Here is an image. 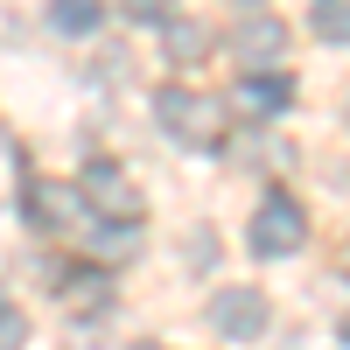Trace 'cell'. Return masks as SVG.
Instances as JSON below:
<instances>
[{"instance_id":"6da1fadb","label":"cell","mask_w":350,"mask_h":350,"mask_svg":"<svg viewBox=\"0 0 350 350\" xmlns=\"http://www.w3.org/2000/svg\"><path fill=\"white\" fill-rule=\"evenodd\" d=\"M154 120H161V133L175 140V148H224V105L211 98V92H189V84H161L154 92Z\"/></svg>"},{"instance_id":"7a4b0ae2","label":"cell","mask_w":350,"mask_h":350,"mask_svg":"<svg viewBox=\"0 0 350 350\" xmlns=\"http://www.w3.org/2000/svg\"><path fill=\"white\" fill-rule=\"evenodd\" d=\"M245 245H252L259 259H287V252H301V245H308V211H301L287 189L259 196V211L245 217Z\"/></svg>"},{"instance_id":"3957f363","label":"cell","mask_w":350,"mask_h":350,"mask_svg":"<svg viewBox=\"0 0 350 350\" xmlns=\"http://www.w3.org/2000/svg\"><path fill=\"white\" fill-rule=\"evenodd\" d=\"M92 203H84V189H70V183H49V175H36V183L21 189V217L28 224H42V231H64V224H77Z\"/></svg>"},{"instance_id":"277c9868","label":"cell","mask_w":350,"mask_h":350,"mask_svg":"<svg viewBox=\"0 0 350 350\" xmlns=\"http://www.w3.org/2000/svg\"><path fill=\"white\" fill-rule=\"evenodd\" d=\"M211 329L231 336V343H252L259 329H267V295H259V287H224V295L211 301Z\"/></svg>"},{"instance_id":"5b68a950","label":"cell","mask_w":350,"mask_h":350,"mask_svg":"<svg viewBox=\"0 0 350 350\" xmlns=\"http://www.w3.org/2000/svg\"><path fill=\"white\" fill-rule=\"evenodd\" d=\"M77 189H84V203H92L98 217H140V196H133V183H126L120 161H92Z\"/></svg>"},{"instance_id":"8992f818","label":"cell","mask_w":350,"mask_h":350,"mask_svg":"<svg viewBox=\"0 0 350 350\" xmlns=\"http://www.w3.org/2000/svg\"><path fill=\"white\" fill-rule=\"evenodd\" d=\"M287 98H295V84L280 70H245L239 77V105L245 112H287Z\"/></svg>"},{"instance_id":"52a82bcc","label":"cell","mask_w":350,"mask_h":350,"mask_svg":"<svg viewBox=\"0 0 350 350\" xmlns=\"http://www.w3.org/2000/svg\"><path fill=\"white\" fill-rule=\"evenodd\" d=\"M280 49H287V28H280L273 14H252V21H239V56H245V64H273Z\"/></svg>"},{"instance_id":"ba28073f","label":"cell","mask_w":350,"mask_h":350,"mask_svg":"<svg viewBox=\"0 0 350 350\" xmlns=\"http://www.w3.org/2000/svg\"><path fill=\"white\" fill-rule=\"evenodd\" d=\"M161 42H168L175 64H203V56H211V28H203V21H183V14H168V21H161Z\"/></svg>"},{"instance_id":"9c48e42d","label":"cell","mask_w":350,"mask_h":350,"mask_svg":"<svg viewBox=\"0 0 350 350\" xmlns=\"http://www.w3.org/2000/svg\"><path fill=\"white\" fill-rule=\"evenodd\" d=\"M133 239H140V217H105V224L92 231V259H105V267H112V259L133 252Z\"/></svg>"},{"instance_id":"30bf717a","label":"cell","mask_w":350,"mask_h":350,"mask_svg":"<svg viewBox=\"0 0 350 350\" xmlns=\"http://www.w3.org/2000/svg\"><path fill=\"white\" fill-rule=\"evenodd\" d=\"M105 14V0H49V28L56 36H92Z\"/></svg>"},{"instance_id":"8fae6325","label":"cell","mask_w":350,"mask_h":350,"mask_svg":"<svg viewBox=\"0 0 350 350\" xmlns=\"http://www.w3.org/2000/svg\"><path fill=\"white\" fill-rule=\"evenodd\" d=\"M308 28L323 42H350V0H308Z\"/></svg>"},{"instance_id":"7c38bea8","label":"cell","mask_w":350,"mask_h":350,"mask_svg":"<svg viewBox=\"0 0 350 350\" xmlns=\"http://www.w3.org/2000/svg\"><path fill=\"white\" fill-rule=\"evenodd\" d=\"M175 8H183V0H126V21H154V28H161Z\"/></svg>"},{"instance_id":"4fadbf2b","label":"cell","mask_w":350,"mask_h":350,"mask_svg":"<svg viewBox=\"0 0 350 350\" xmlns=\"http://www.w3.org/2000/svg\"><path fill=\"white\" fill-rule=\"evenodd\" d=\"M28 323H21V308H0V350H21Z\"/></svg>"},{"instance_id":"5bb4252c","label":"cell","mask_w":350,"mask_h":350,"mask_svg":"<svg viewBox=\"0 0 350 350\" xmlns=\"http://www.w3.org/2000/svg\"><path fill=\"white\" fill-rule=\"evenodd\" d=\"M336 336H343V343H350V315H343V329H336Z\"/></svg>"},{"instance_id":"9a60e30c","label":"cell","mask_w":350,"mask_h":350,"mask_svg":"<svg viewBox=\"0 0 350 350\" xmlns=\"http://www.w3.org/2000/svg\"><path fill=\"white\" fill-rule=\"evenodd\" d=\"M133 350H168V343H133Z\"/></svg>"}]
</instances>
